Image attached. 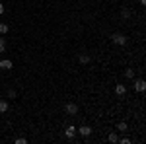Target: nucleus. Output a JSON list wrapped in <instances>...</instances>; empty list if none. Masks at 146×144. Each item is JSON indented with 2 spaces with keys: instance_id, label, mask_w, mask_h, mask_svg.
<instances>
[{
  "instance_id": "f3484780",
  "label": "nucleus",
  "mask_w": 146,
  "mask_h": 144,
  "mask_svg": "<svg viewBox=\"0 0 146 144\" xmlns=\"http://www.w3.org/2000/svg\"><path fill=\"white\" fill-rule=\"evenodd\" d=\"M25 142H27L25 138H16V144H25Z\"/></svg>"
},
{
  "instance_id": "f8f14e48",
  "label": "nucleus",
  "mask_w": 146,
  "mask_h": 144,
  "mask_svg": "<svg viewBox=\"0 0 146 144\" xmlns=\"http://www.w3.org/2000/svg\"><path fill=\"white\" fill-rule=\"evenodd\" d=\"M80 62L82 64H88L90 62V55H80Z\"/></svg>"
},
{
  "instance_id": "a211bd4d",
  "label": "nucleus",
  "mask_w": 146,
  "mask_h": 144,
  "mask_svg": "<svg viewBox=\"0 0 146 144\" xmlns=\"http://www.w3.org/2000/svg\"><path fill=\"white\" fill-rule=\"evenodd\" d=\"M2 14H4V4L0 2V16H2Z\"/></svg>"
},
{
  "instance_id": "6e6552de",
  "label": "nucleus",
  "mask_w": 146,
  "mask_h": 144,
  "mask_svg": "<svg viewBox=\"0 0 146 144\" xmlns=\"http://www.w3.org/2000/svg\"><path fill=\"white\" fill-rule=\"evenodd\" d=\"M6 111H8V101L0 100V113H6Z\"/></svg>"
},
{
  "instance_id": "f257e3e1",
  "label": "nucleus",
  "mask_w": 146,
  "mask_h": 144,
  "mask_svg": "<svg viewBox=\"0 0 146 144\" xmlns=\"http://www.w3.org/2000/svg\"><path fill=\"white\" fill-rule=\"evenodd\" d=\"M111 41L115 45H125V43H127V37H125L123 33H113L111 35Z\"/></svg>"
},
{
  "instance_id": "1a4fd4ad",
  "label": "nucleus",
  "mask_w": 146,
  "mask_h": 144,
  "mask_svg": "<svg viewBox=\"0 0 146 144\" xmlns=\"http://www.w3.org/2000/svg\"><path fill=\"white\" fill-rule=\"evenodd\" d=\"M121 18H123V20H129V18H131V10H129V8H123V12H121Z\"/></svg>"
},
{
  "instance_id": "ddd939ff",
  "label": "nucleus",
  "mask_w": 146,
  "mask_h": 144,
  "mask_svg": "<svg viewBox=\"0 0 146 144\" xmlns=\"http://www.w3.org/2000/svg\"><path fill=\"white\" fill-rule=\"evenodd\" d=\"M4 51H6V39L0 37V53H4Z\"/></svg>"
},
{
  "instance_id": "f03ea898",
  "label": "nucleus",
  "mask_w": 146,
  "mask_h": 144,
  "mask_svg": "<svg viewBox=\"0 0 146 144\" xmlns=\"http://www.w3.org/2000/svg\"><path fill=\"white\" fill-rule=\"evenodd\" d=\"M64 109H66V115H76L78 113V105L76 103H66Z\"/></svg>"
},
{
  "instance_id": "7ed1b4c3",
  "label": "nucleus",
  "mask_w": 146,
  "mask_h": 144,
  "mask_svg": "<svg viewBox=\"0 0 146 144\" xmlns=\"http://www.w3.org/2000/svg\"><path fill=\"white\" fill-rule=\"evenodd\" d=\"M74 134H76V127H74V125L66 127V131H64V136H66V138H74Z\"/></svg>"
},
{
  "instance_id": "9b49d317",
  "label": "nucleus",
  "mask_w": 146,
  "mask_h": 144,
  "mask_svg": "<svg viewBox=\"0 0 146 144\" xmlns=\"http://www.w3.org/2000/svg\"><path fill=\"white\" fill-rule=\"evenodd\" d=\"M8 29H10V25H8V23H0V33H2V35L8 33Z\"/></svg>"
},
{
  "instance_id": "4468645a",
  "label": "nucleus",
  "mask_w": 146,
  "mask_h": 144,
  "mask_svg": "<svg viewBox=\"0 0 146 144\" xmlns=\"http://www.w3.org/2000/svg\"><path fill=\"white\" fill-rule=\"evenodd\" d=\"M125 76H127V78H135V70H133V68H127Z\"/></svg>"
},
{
  "instance_id": "20e7f679",
  "label": "nucleus",
  "mask_w": 146,
  "mask_h": 144,
  "mask_svg": "<svg viewBox=\"0 0 146 144\" xmlns=\"http://www.w3.org/2000/svg\"><path fill=\"white\" fill-rule=\"evenodd\" d=\"M135 90H136V92H144V90H146V82H144V80H136V82H135Z\"/></svg>"
},
{
  "instance_id": "dca6fc26",
  "label": "nucleus",
  "mask_w": 146,
  "mask_h": 144,
  "mask_svg": "<svg viewBox=\"0 0 146 144\" xmlns=\"http://www.w3.org/2000/svg\"><path fill=\"white\" fill-rule=\"evenodd\" d=\"M117 129H119V131H127V123H119V125H117Z\"/></svg>"
},
{
  "instance_id": "2eb2a0df",
  "label": "nucleus",
  "mask_w": 146,
  "mask_h": 144,
  "mask_svg": "<svg viewBox=\"0 0 146 144\" xmlns=\"http://www.w3.org/2000/svg\"><path fill=\"white\" fill-rule=\"evenodd\" d=\"M16 96H18L16 90H8V98H10V100H16Z\"/></svg>"
},
{
  "instance_id": "423d86ee",
  "label": "nucleus",
  "mask_w": 146,
  "mask_h": 144,
  "mask_svg": "<svg viewBox=\"0 0 146 144\" xmlns=\"http://www.w3.org/2000/svg\"><path fill=\"white\" fill-rule=\"evenodd\" d=\"M0 68L10 70V68H12V60H8V58H2V60H0Z\"/></svg>"
},
{
  "instance_id": "0eeeda50",
  "label": "nucleus",
  "mask_w": 146,
  "mask_h": 144,
  "mask_svg": "<svg viewBox=\"0 0 146 144\" xmlns=\"http://www.w3.org/2000/svg\"><path fill=\"white\" fill-rule=\"evenodd\" d=\"M76 131H78L82 136H88V134L92 133V129H90V127H86V125H84V127H80V129H76Z\"/></svg>"
},
{
  "instance_id": "39448f33",
  "label": "nucleus",
  "mask_w": 146,
  "mask_h": 144,
  "mask_svg": "<svg viewBox=\"0 0 146 144\" xmlns=\"http://www.w3.org/2000/svg\"><path fill=\"white\" fill-rule=\"evenodd\" d=\"M115 94H117V96H125V94H127L125 84H117V86H115Z\"/></svg>"
},
{
  "instance_id": "9d476101",
  "label": "nucleus",
  "mask_w": 146,
  "mask_h": 144,
  "mask_svg": "<svg viewBox=\"0 0 146 144\" xmlns=\"http://www.w3.org/2000/svg\"><path fill=\"white\" fill-rule=\"evenodd\" d=\"M107 140H109V142H119V136H117V133H111L109 136H107Z\"/></svg>"
}]
</instances>
